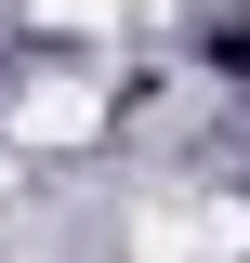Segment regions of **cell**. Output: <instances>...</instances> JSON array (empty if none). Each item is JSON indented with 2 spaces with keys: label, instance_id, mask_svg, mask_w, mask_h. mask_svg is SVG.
I'll return each instance as SVG.
<instances>
[{
  "label": "cell",
  "instance_id": "1",
  "mask_svg": "<svg viewBox=\"0 0 250 263\" xmlns=\"http://www.w3.org/2000/svg\"><path fill=\"white\" fill-rule=\"evenodd\" d=\"M0 132L40 145V158H66V145H93V132H105V92H93V79H27V92L0 105Z\"/></svg>",
  "mask_w": 250,
  "mask_h": 263
},
{
  "label": "cell",
  "instance_id": "2",
  "mask_svg": "<svg viewBox=\"0 0 250 263\" xmlns=\"http://www.w3.org/2000/svg\"><path fill=\"white\" fill-rule=\"evenodd\" d=\"M40 27H132V13H158V0H27Z\"/></svg>",
  "mask_w": 250,
  "mask_h": 263
}]
</instances>
